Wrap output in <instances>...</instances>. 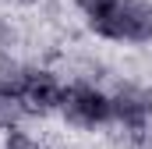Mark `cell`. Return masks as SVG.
Returning <instances> with one entry per match:
<instances>
[{
	"label": "cell",
	"instance_id": "cell-7",
	"mask_svg": "<svg viewBox=\"0 0 152 149\" xmlns=\"http://www.w3.org/2000/svg\"><path fill=\"white\" fill-rule=\"evenodd\" d=\"M4 149H42V146H39L32 135H25V131H7Z\"/></svg>",
	"mask_w": 152,
	"mask_h": 149
},
{
	"label": "cell",
	"instance_id": "cell-2",
	"mask_svg": "<svg viewBox=\"0 0 152 149\" xmlns=\"http://www.w3.org/2000/svg\"><path fill=\"white\" fill-rule=\"evenodd\" d=\"M64 117L78 124V128H96V124H106L113 121V107H110V96L92 89V85H71L64 89V103H60Z\"/></svg>",
	"mask_w": 152,
	"mask_h": 149
},
{
	"label": "cell",
	"instance_id": "cell-5",
	"mask_svg": "<svg viewBox=\"0 0 152 149\" xmlns=\"http://www.w3.org/2000/svg\"><path fill=\"white\" fill-rule=\"evenodd\" d=\"M25 82H28V68H21L18 60H0V96L21 100Z\"/></svg>",
	"mask_w": 152,
	"mask_h": 149
},
{
	"label": "cell",
	"instance_id": "cell-6",
	"mask_svg": "<svg viewBox=\"0 0 152 149\" xmlns=\"http://www.w3.org/2000/svg\"><path fill=\"white\" fill-rule=\"evenodd\" d=\"M21 117H25V103H21V100H11V96H0V128L14 131Z\"/></svg>",
	"mask_w": 152,
	"mask_h": 149
},
{
	"label": "cell",
	"instance_id": "cell-8",
	"mask_svg": "<svg viewBox=\"0 0 152 149\" xmlns=\"http://www.w3.org/2000/svg\"><path fill=\"white\" fill-rule=\"evenodd\" d=\"M78 7H81V11H85V14H88V18H96V14H103V11H110V7H113L117 0H75Z\"/></svg>",
	"mask_w": 152,
	"mask_h": 149
},
{
	"label": "cell",
	"instance_id": "cell-3",
	"mask_svg": "<svg viewBox=\"0 0 152 149\" xmlns=\"http://www.w3.org/2000/svg\"><path fill=\"white\" fill-rule=\"evenodd\" d=\"M110 107H113L117 124H124L127 131H145V124L152 117V96L138 85H120L110 96Z\"/></svg>",
	"mask_w": 152,
	"mask_h": 149
},
{
	"label": "cell",
	"instance_id": "cell-4",
	"mask_svg": "<svg viewBox=\"0 0 152 149\" xmlns=\"http://www.w3.org/2000/svg\"><path fill=\"white\" fill-rule=\"evenodd\" d=\"M21 103H25V110H32V114H50V110H57L64 103V85L57 82L53 71H28Z\"/></svg>",
	"mask_w": 152,
	"mask_h": 149
},
{
	"label": "cell",
	"instance_id": "cell-1",
	"mask_svg": "<svg viewBox=\"0 0 152 149\" xmlns=\"http://www.w3.org/2000/svg\"><path fill=\"white\" fill-rule=\"evenodd\" d=\"M88 25L106 39L152 43V4H145V0H117L110 11L88 18Z\"/></svg>",
	"mask_w": 152,
	"mask_h": 149
}]
</instances>
